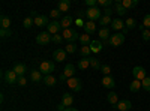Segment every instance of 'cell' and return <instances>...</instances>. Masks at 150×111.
Listing matches in <instances>:
<instances>
[{"instance_id": "cell-20", "label": "cell", "mask_w": 150, "mask_h": 111, "mask_svg": "<svg viewBox=\"0 0 150 111\" xmlns=\"http://www.w3.org/2000/svg\"><path fill=\"white\" fill-rule=\"evenodd\" d=\"M62 104H63L66 108H69V107L74 104V96L69 95V93H65L63 96H62Z\"/></svg>"}, {"instance_id": "cell-7", "label": "cell", "mask_w": 150, "mask_h": 111, "mask_svg": "<svg viewBox=\"0 0 150 111\" xmlns=\"http://www.w3.org/2000/svg\"><path fill=\"white\" fill-rule=\"evenodd\" d=\"M51 38H53V36L50 35L48 32H42V33H39V35L36 36V44H39V45H47V44L51 42Z\"/></svg>"}, {"instance_id": "cell-25", "label": "cell", "mask_w": 150, "mask_h": 111, "mask_svg": "<svg viewBox=\"0 0 150 111\" xmlns=\"http://www.w3.org/2000/svg\"><path fill=\"white\" fill-rule=\"evenodd\" d=\"M107 101L111 104V105H117L119 104V96H117V93H114V92H110L108 95H107Z\"/></svg>"}, {"instance_id": "cell-15", "label": "cell", "mask_w": 150, "mask_h": 111, "mask_svg": "<svg viewBox=\"0 0 150 111\" xmlns=\"http://www.w3.org/2000/svg\"><path fill=\"white\" fill-rule=\"evenodd\" d=\"M110 38H111V35H110L108 27H102L101 30H99V39H101V42H108Z\"/></svg>"}, {"instance_id": "cell-36", "label": "cell", "mask_w": 150, "mask_h": 111, "mask_svg": "<svg viewBox=\"0 0 150 111\" xmlns=\"http://www.w3.org/2000/svg\"><path fill=\"white\" fill-rule=\"evenodd\" d=\"M33 24H35V18H33V17H27L26 20L23 21V26L26 27V29H30Z\"/></svg>"}, {"instance_id": "cell-37", "label": "cell", "mask_w": 150, "mask_h": 111, "mask_svg": "<svg viewBox=\"0 0 150 111\" xmlns=\"http://www.w3.org/2000/svg\"><path fill=\"white\" fill-rule=\"evenodd\" d=\"M77 50H78V48H77V45H75L74 42L68 44V45H66V48H65V51H66V53H69V54H74Z\"/></svg>"}, {"instance_id": "cell-23", "label": "cell", "mask_w": 150, "mask_h": 111, "mask_svg": "<svg viewBox=\"0 0 150 111\" xmlns=\"http://www.w3.org/2000/svg\"><path fill=\"white\" fill-rule=\"evenodd\" d=\"M63 74L66 75V78H72L74 77V74H75V66L72 63H68L63 69Z\"/></svg>"}, {"instance_id": "cell-35", "label": "cell", "mask_w": 150, "mask_h": 111, "mask_svg": "<svg viewBox=\"0 0 150 111\" xmlns=\"http://www.w3.org/2000/svg\"><path fill=\"white\" fill-rule=\"evenodd\" d=\"M125 27H126L128 30H132V29H135V27H137V21H135L134 18H128L126 21H125Z\"/></svg>"}, {"instance_id": "cell-4", "label": "cell", "mask_w": 150, "mask_h": 111, "mask_svg": "<svg viewBox=\"0 0 150 111\" xmlns=\"http://www.w3.org/2000/svg\"><path fill=\"white\" fill-rule=\"evenodd\" d=\"M39 71L42 74H45V75H51V72L56 71V63H54V62L45 60V62H42V63L39 65Z\"/></svg>"}, {"instance_id": "cell-1", "label": "cell", "mask_w": 150, "mask_h": 111, "mask_svg": "<svg viewBox=\"0 0 150 111\" xmlns=\"http://www.w3.org/2000/svg\"><path fill=\"white\" fill-rule=\"evenodd\" d=\"M62 36H63V41H68V44L75 42L77 39H80V35L75 32L74 29H66V30H62Z\"/></svg>"}, {"instance_id": "cell-17", "label": "cell", "mask_w": 150, "mask_h": 111, "mask_svg": "<svg viewBox=\"0 0 150 111\" xmlns=\"http://www.w3.org/2000/svg\"><path fill=\"white\" fill-rule=\"evenodd\" d=\"M111 29H112V30H116L117 33H119V30L123 32V29H125V23H123L120 18L112 20V23H111Z\"/></svg>"}, {"instance_id": "cell-26", "label": "cell", "mask_w": 150, "mask_h": 111, "mask_svg": "<svg viewBox=\"0 0 150 111\" xmlns=\"http://www.w3.org/2000/svg\"><path fill=\"white\" fill-rule=\"evenodd\" d=\"M89 47H90L92 53H99V51L102 50V42L101 41H92Z\"/></svg>"}, {"instance_id": "cell-16", "label": "cell", "mask_w": 150, "mask_h": 111, "mask_svg": "<svg viewBox=\"0 0 150 111\" xmlns=\"http://www.w3.org/2000/svg\"><path fill=\"white\" fill-rule=\"evenodd\" d=\"M60 24H62V29L66 30V29H71V24H74V18L71 15H66L60 20Z\"/></svg>"}, {"instance_id": "cell-47", "label": "cell", "mask_w": 150, "mask_h": 111, "mask_svg": "<svg viewBox=\"0 0 150 111\" xmlns=\"http://www.w3.org/2000/svg\"><path fill=\"white\" fill-rule=\"evenodd\" d=\"M86 5L89 6V8H96L98 0H86Z\"/></svg>"}, {"instance_id": "cell-38", "label": "cell", "mask_w": 150, "mask_h": 111, "mask_svg": "<svg viewBox=\"0 0 150 111\" xmlns=\"http://www.w3.org/2000/svg\"><path fill=\"white\" fill-rule=\"evenodd\" d=\"M141 87H143L146 92H150V77H146V78L141 81Z\"/></svg>"}, {"instance_id": "cell-31", "label": "cell", "mask_w": 150, "mask_h": 111, "mask_svg": "<svg viewBox=\"0 0 150 111\" xmlns=\"http://www.w3.org/2000/svg\"><path fill=\"white\" fill-rule=\"evenodd\" d=\"M122 5L125 6V9H132L138 5V0H122Z\"/></svg>"}, {"instance_id": "cell-8", "label": "cell", "mask_w": 150, "mask_h": 111, "mask_svg": "<svg viewBox=\"0 0 150 111\" xmlns=\"http://www.w3.org/2000/svg\"><path fill=\"white\" fill-rule=\"evenodd\" d=\"M132 75H134V80H138V81H143L147 75H146V69L143 66H135L132 69Z\"/></svg>"}, {"instance_id": "cell-22", "label": "cell", "mask_w": 150, "mask_h": 111, "mask_svg": "<svg viewBox=\"0 0 150 111\" xmlns=\"http://www.w3.org/2000/svg\"><path fill=\"white\" fill-rule=\"evenodd\" d=\"M84 32H86L87 35L95 33V32H96V24H95V21H87L86 26H84Z\"/></svg>"}, {"instance_id": "cell-44", "label": "cell", "mask_w": 150, "mask_h": 111, "mask_svg": "<svg viewBox=\"0 0 150 111\" xmlns=\"http://www.w3.org/2000/svg\"><path fill=\"white\" fill-rule=\"evenodd\" d=\"M141 36H143L144 41H149V39H150V30H147V29L141 30Z\"/></svg>"}, {"instance_id": "cell-12", "label": "cell", "mask_w": 150, "mask_h": 111, "mask_svg": "<svg viewBox=\"0 0 150 111\" xmlns=\"http://www.w3.org/2000/svg\"><path fill=\"white\" fill-rule=\"evenodd\" d=\"M102 86H104L105 89H114V87H116V80L112 78L111 75L104 77V78H102Z\"/></svg>"}, {"instance_id": "cell-14", "label": "cell", "mask_w": 150, "mask_h": 111, "mask_svg": "<svg viewBox=\"0 0 150 111\" xmlns=\"http://www.w3.org/2000/svg\"><path fill=\"white\" fill-rule=\"evenodd\" d=\"M116 108H117L119 111H129V110L132 108V104H131V101H128V99H123V101H119V104L116 105Z\"/></svg>"}, {"instance_id": "cell-18", "label": "cell", "mask_w": 150, "mask_h": 111, "mask_svg": "<svg viewBox=\"0 0 150 111\" xmlns=\"http://www.w3.org/2000/svg\"><path fill=\"white\" fill-rule=\"evenodd\" d=\"M42 83H44L45 86H48V87H53V86L57 84V78L53 77V74H51V75H45L44 80H42Z\"/></svg>"}, {"instance_id": "cell-50", "label": "cell", "mask_w": 150, "mask_h": 111, "mask_svg": "<svg viewBox=\"0 0 150 111\" xmlns=\"http://www.w3.org/2000/svg\"><path fill=\"white\" fill-rule=\"evenodd\" d=\"M59 81H65V83L68 81V78H66V75H65V74H62V75L59 77Z\"/></svg>"}, {"instance_id": "cell-45", "label": "cell", "mask_w": 150, "mask_h": 111, "mask_svg": "<svg viewBox=\"0 0 150 111\" xmlns=\"http://www.w3.org/2000/svg\"><path fill=\"white\" fill-rule=\"evenodd\" d=\"M17 84H18V86H21V87H24V86L27 84V78H26V77H18Z\"/></svg>"}, {"instance_id": "cell-42", "label": "cell", "mask_w": 150, "mask_h": 111, "mask_svg": "<svg viewBox=\"0 0 150 111\" xmlns=\"http://www.w3.org/2000/svg\"><path fill=\"white\" fill-rule=\"evenodd\" d=\"M12 33H11V30H6V29H0V36H2L3 39H6V38H9Z\"/></svg>"}, {"instance_id": "cell-40", "label": "cell", "mask_w": 150, "mask_h": 111, "mask_svg": "<svg viewBox=\"0 0 150 111\" xmlns=\"http://www.w3.org/2000/svg\"><path fill=\"white\" fill-rule=\"evenodd\" d=\"M101 71H102V74H104V77L111 75V66H110V65H102Z\"/></svg>"}, {"instance_id": "cell-6", "label": "cell", "mask_w": 150, "mask_h": 111, "mask_svg": "<svg viewBox=\"0 0 150 111\" xmlns=\"http://www.w3.org/2000/svg\"><path fill=\"white\" fill-rule=\"evenodd\" d=\"M60 30H63L62 29V24H60V21H57V20H54V21H51L47 26V32L51 35V36H54V35H59V32Z\"/></svg>"}, {"instance_id": "cell-9", "label": "cell", "mask_w": 150, "mask_h": 111, "mask_svg": "<svg viewBox=\"0 0 150 111\" xmlns=\"http://www.w3.org/2000/svg\"><path fill=\"white\" fill-rule=\"evenodd\" d=\"M3 80H5V83H8V84H17L18 75H17L14 71H6V72L3 74Z\"/></svg>"}, {"instance_id": "cell-32", "label": "cell", "mask_w": 150, "mask_h": 111, "mask_svg": "<svg viewBox=\"0 0 150 111\" xmlns=\"http://www.w3.org/2000/svg\"><path fill=\"white\" fill-rule=\"evenodd\" d=\"M90 53H92V50H90V47H89V45H81V48H80V54H81L83 57H90Z\"/></svg>"}, {"instance_id": "cell-19", "label": "cell", "mask_w": 150, "mask_h": 111, "mask_svg": "<svg viewBox=\"0 0 150 111\" xmlns=\"http://www.w3.org/2000/svg\"><path fill=\"white\" fill-rule=\"evenodd\" d=\"M30 80L33 81V83H41L42 80H44V77H42V72L41 71H32L30 72Z\"/></svg>"}, {"instance_id": "cell-3", "label": "cell", "mask_w": 150, "mask_h": 111, "mask_svg": "<svg viewBox=\"0 0 150 111\" xmlns=\"http://www.w3.org/2000/svg\"><path fill=\"white\" fill-rule=\"evenodd\" d=\"M125 42V35L122 32L112 35L111 38L108 39V42H105V45H111V47H120L122 44Z\"/></svg>"}, {"instance_id": "cell-5", "label": "cell", "mask_w": 150, "mask_h": 111, "mask_svg": "<svg viewBox=\"0 0 150 111\" xmlns=\"http://www.w3.org/2000/svg\"><path fill=\"white\" fill-rule=\"evenodd\" d=\"M66 84L69 86V89L72 92H80L83 89V84H81V80H78L77 77H72V78H68Z\"/></svg>"}, {"instance_id": "cell-51", "label": "cell", "mask_w": 150, "mask_h": 111, "mask_svg": "<svg viewBox=\"0 0 150 111\" xmlns=\"http://www.w3.org/2000/svg\"><path fill=\"white\" fill-rule=\"evenodd\" d=\"M57 110H59V111H65V110H66V107H65L63 104H59V105H57Z\"/></svg>"}, {"instance_id": "cell-10", "label": "cell", "mask_w": 150, "mask_h": 111, "mask_svg": "<svg viewBox=\"0 0 150 111\" xmlns=\"http://www.w3.org/2000/svg\"><path fill=\"white\" fill-rule=\"evenodd\" d=\"M48 17L47 15H39L38 14L36 17H35V26H38V27H44V26H48Z\"/></svg>"}, {"instance_id": "cell-39", "label": "cell", "mask_w": 150, "mask_h": 111, "mask_svg": "<svg viewBox=\"0 0 150 111\" xmlns=\"http://www.w3.org/2000/svg\"><path fill=\"white\" fill-rule=\"evenodd\" d=\"M141 26H143L144 29L150 30V14H147V15L144 17V20H143V24H141Z\"/></svg>"}, {"instance_id": "cell-11", "label": "cell", "mask_w": 150, "mask_h": 111, "mask_svg": "<svg viewBox=\"0 0 150 111\" xmlns=\"http://www.w3.org/2000/svg\"><path fill=\"white\" fill-rule=\"evenodd\" d=\"M66 56H68V53L63 50V48H57V50L53 53V57L57 62H65L66 60Z\"/></svg>"}, {"instance_id": "cell-46", "label": "cell", "mask_w": 150, "mask_h": 111, "mask_svg": "<svg viewBox=\"0 0 150 111\" xmlns=\"http://www.w3.org/2000/svg\"><path fill=\"white\" fill-rule=\"evenodd\" d=\"M60 15H62V12L59 9H53L51 12H50V17H53V18H59Z\"/></svg>"}, {"instance_id": "cell-27", "label": "cell", "mask_w": 150, "mask_h": 111, "mask_svg": "<svg viewBox=\"0 0 150 111\" xmlns=\"http://www.w3.org/2000/svg\"><path fill=\"white\" fill-rule=\"evenodd\" d=\"M78 68L80 69H87V68H90V57H83L78 60Z\"/></svg>"}, {"instance_id": "cell-21", "label": "cell", "mask_w": 150, "mask_h": 111, "mask_svg": "<svg viewBox=\"0 0 150 111\" xmlns=\"http://www.w3.org/2000/svg\"><path fill=\"white\" fill-rule=\"evenodd\" d=\"M69 8H71V2H69V0H60L59 5H57V9L60 12H68Z\"/></svg>"}, {"instance_id": "cell-13", "label": "cell", "mask_w": 150, "mask_h": 111, "mask_svg": "<svg viewBox=\"0 0 150 111\" xmlns=\"http://www.w3.org/2000/svg\"><path fill=\"white\" fill-rule=\"evenodd\" d=\"M12 71H14L18 77H24V75H26L27 68H26V65H24V63H15V65H14V69H12Z\"/></svg>"}, {"instance_id": "cell-30", "label": "cell", "mask_w": 150, "mask_h": 111, "mask_svg": "<svg viewBox=\"0 0 150 111\" xmlns=\"http://www.w3.org/2000/svg\"><path fill=\"white\" fill-rule=\"evenodd\" d=\"M90 68H93L95 71H101V68H102L101 60L96 59V57H90Z\"/></svg>"}, {"instance_id": "cell-48", "label": "cell", "mask_w": 150, "mask_h": 111, "mask_svg": "<svg viewBox=\"0 0 150 111\" xmlns=\"http://www.w3.org/2000/svg\"><path fill=\"white\" fill-rule=\"evenodd\" d=\"M112 14H114V11H112L111 8H107V9L104 11V15H107V17H111Z\"/></svg>"}, {"instance_id": "cell-29", "label": "cell", "mask_w": 150, "mask_h": 111, "mask_svg": "<svg viewBox=\"0 0 150 111\" xmlns=\"http://www.w3.org/2000/svg\"><path fill=\"white\" fill-rule=\"evenodd\" d=\"M0 26H2V29L9 30V27H11V18L6 17V15H2V17H0Z\"/></svg>"}, {"instance_id": "cell-2", "label": "cell", "mask_w": 150, "mask_h": 111, "mask_svg": "<svg viewBox=\"0 0 150 111\" xmlns=\"http://www.w3.org/2000/svg\"><path fill=\"white\" fill-rule=\"evenodd\" d=\"M87 18H89V21H95V20H101L102 18V11L99 9L98 6L96 8H89L86 11V14H84Z\"/></svg>"}, {"instance_id": "cell-33", "label": "cell", "mask_w": 150, "mask_h": 111, "mask_svg": "<svg viewBox=\"0 0 150 111\" xmlns=\"http://www.w3.org/2000/svg\"><path fill=\"white\" fill-rule=\"evenodd\" d=\"M80 42H81V45H90V42H92L90 35H87V33L80 35Z\"/></svg>"}, {"instance_id": "cell-43", "label": "cell", "mask_w": 150, "mask_h": 111, "mask_svg": "<svg viewBox=\"0 0 150 111\" xmlns=\"http://www.w3.org/2000/svg\"><path fill=\"white\" fill-rule=\"evenodd\" d=\"M62 41H63V36L62 35H54L51 38V42H54V44H60Z\"/></svg>"}, {"instance_id": "cell-24", "label": "cell", "mask_w": 150, "mask_h": 111, "mask_svg": "<svg viewBox=\"0 0 150 111\" xmlns=\"http://www.w3.org/2000/svg\"><path fill=\"white\" fill-rule=\"evenodd\" d=\"M114 12H116V14L117 15H125V14H126V12H128V9H125V6L122 5V2H116L114 3Z\"/></svg>"}, {"instance_id": "cell-41", "label": "cell", "mask_w": 150, "mask_h": 111, "mask_svg": "<svg viewBox=\"0 0 150 111\" xmlns=\"http://www.w3.org/2000/svg\"><path fill=\"white\" fill-rule=\"evenodd\" d=\"M98 5L107 9V8H110V5H111V0H98Z\"/></svg>"}, {"instance_id": "cell-34", "label": "cell", "mask_w": 150, "mask_h": 111, "mask_svg": "<svg viewBox=\"0 0 150 111\" xmlns=\"http://www.w3.org/2000/svg\"><path fill=\"white\" fill-rule=\"evenodd\" d=\"M111 23H112V18L111 17H107V15H102V18L99 20V24H101L102 27H107L108 24L111 26Z\"/></svg>"}, {"instance_id": "cell-49", "label": "cell", "mask_w": 150, "mask_h": 111, "mask_svg": "<svg viewBox=\"0 0 150 111\" xmlns=\"http://www.w3.org/2000/svg\"><path fill=\"white\" fill-rule=\"evenodd\" d=\"M75 24H77L78 27H84V26H86V23H84V21H83L81 18H78L77 21H75Z\"/></svg>"}, {"instance_id": "cell-52", "label": "cell", "mask_w": 150, "mask_h": 111, "mask_svg": "<svg viewBox=\"0 0 150 111\" xmlns=\"http://www.w3.org/2000/svg\"><path fill=\"white\" fill-rule=\"evenodd\" d=\"M65 111H78V110H77V108H71V107H69V108H66Z\"/></svg>"}, {"instance_id": "cell-28", "label": "cell", "mask_w": 150, "mask_h": 111, "mask_svg": "<svg viewBox=\"0 0 150 111\" xmlns=\"http://www.w3.org/2000/svg\"><path fill=\"white\" fill-rule=\"evenodd\" d=\"M140 89H141V81L134 80V81H131V83H129V90H131L132 93H137Z\"/></svg>"}]
</instances>
